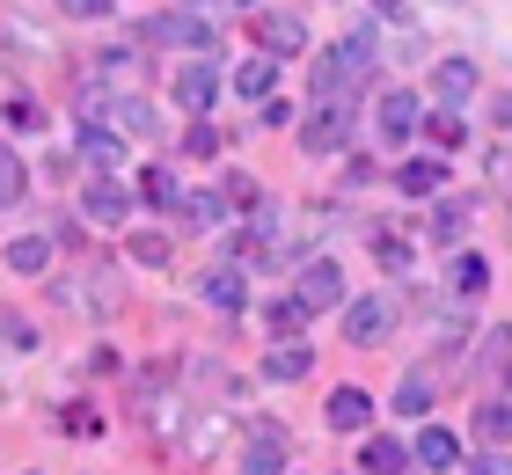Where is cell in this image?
<instances>
[{
    "instance_id": "6da1fadb",
    "label": "cell",
    "mask_w": 512,
    "mask_h": 475,
    "mask_svg": "<svg viewBox=\"0 0 512 475\" xmlns=\"http://www.w3.org/2000/svg\"><path fill=\"white\" fill-rule=\"evenodd\" d=\"M147 44H169V52H213V22H205L198 8L147 15Z\"/></svg>"
},
{
    "instance_id": "7a4b0ae2",
    "label": "cell",
    "mask_w": 512,
    "mask_h": 475,
    "mask_svg": "<svg viewBox=\"0 0 512 475\" xmlns=\"http://www.w3.org/2000/svg\"><path fill=\"white\" fill-rule=\"evenodd\" d=\"M388 322H395L388 293H359L352 307H344V337H352V344H374V337H388Z\"/></svg>"
},
{
    "instance_id": "3957f363",
    "label": "cell",
    "mask_w": 512,
    "mask_h": 475,
    "mask_svg": "<svg viewBox=\"0 0 512 475\" xmlns=\"http://www.w3.org/2000/svg\"><path fill=\"white\" fill-rule=\"evenodd\" d=\"M242 475H286V432L256 424V432H249V454H242Z\"/></svg>"
},
{
    "instance_id": "277c9868",
    "label": "cell",
    "mask_w": 512,
    "mask_h": 475,
    "mask_svg": "<svg viewBox=\"0 0 512 475\" xmlns=\"http://www.w3.org/2000/svg\"><path fill=\"white\" fill-rule=\"evenodd\" d=\"M308 315H322V307H337L344 300V271L337 264H308V278H300V293H293Z\"/></svg>"
},
{
    "instance_id": "5b68a950",
    "label": "cell",
    "mask_w": 512,
    "mask_h": 475,
    "mask_svg": "<svg viewBox=\"0 0 512 475\" xmlns=\"http://www.w3.org/2000/svg\"><path fill=\"white\" fill-rule=\"evenodd\" d=\"M176 103H183V110H213V103H220V74H213L205 59H191V66L176 74Z\"/></svg>"
},
{
    "instance_id": "8992f818",
    "label": "cell",
    "mask_w": 512,
    "mask_h": 475,
    "mask_svg": "<svg viewBox=\"0 0 512 475\" xmlns=\"http://www.w3.org/2000/svg\"><path fill=\"white\" fill-rule=\"evenodd\" d=\"M344 139H352V125H344V103H322V117L300 132V147H308V154H344Z\"/></svg>"
},
{
    "instance_id": "52a82bcc",
    "label": "cell",
    "mask_w": 512,
    "mask_h": 475,
    "mask_svg": "<svg viewBox=\"0 0 512 475\" xmlns=\"http://www.w3.org/2000/svg\"><path fill=\"white\" fill-rule=\"evenodd\" d=\"M432 95H439L447 110L469 103V95H476V66H469V59H439V66H432Z\"/></svg>"
},
{
    "instance_id": "ba28073f",
    "label": "cell",
    "mask_w": 512,
    "mask_h": 475,
    "mask_svg": "<svg viewBox=\"0 0 512 475\" xmlns=\"http://www.w3.org/2000/svg\"><path fill=\"white\" fill-rule=\"evenodd\" d=\"M410 125H417V95L410 88H388L381 95V139H388V147H403Z\"/></svg>"
},
{
    "instance_id": "9c48e42d",
    "label": "cell",
    "mask_w": 512,
    "mask_h": 475,
    "mask_svg": "<svg viewBox=\"0 0 512 475\" xmlns=\"http://www.w3.org/2000/svg\"><path fill=\"white\" fill-rule=\"evenodd\" d=\"M81 205H88V220H103V227H118L125 212H132V198H125V190L110 183V176H96V183H88V190H81Z\"/></svg>"
},
{
    "instance_id": "30bf717a",
    "label": "cell",
    "mask_w": 512,
    "mask_h": 475,
    "mask_svg": "<svg viewBox=\"0 0 512 475\" xmlns=\"http://www.w3.org/2000/svg\"><path fill=\"white\" fill-rule=\"evenodd\" d=\"M308 44V22L300 15H264V59H293Z\"/></svg>"
},
{
    "instance_id": "8fae6325",
    "label": "cell",
    "mask_w": 512,
    "mask_h": 475,
    "mask_svg": "<svg viewBox=\"0 0 512 475\" xmlns=\"http://www.w3.org/2000/svg\"><path fill=\"white\" fill-rule=\"evenodd\" d=\"M366 417H374L366 388H337V395H330V432H366Z\"/></svg>"
},
{
    "instance_id": "7c38bea8",
    "label": "cell",
    "mask_w": 512,
    "mask_h": 475,
    "mask_svg": "<svg viewBox=\"0 0 512 475\" xmlns=\"http://www.w3.org/2000/svg\"><path fill=\"white\" fill-rule=\"evenodd\" d=\"M417 461L447 475V468H461V439H454V432H439V424H425V432H417Z\"/></svg>"
},
{
    "instance_id": "4fadbf2b",
    "label": "cell",
    "mask_w": 512,
    "mask_h": 475,
    "mask_svg": "<svg viewBox=\"0 0 512 475\" xmlns=\"http://www.w3.org/2000/svg\"><path fill=\"white\" fill-rule=\"evenodd\" d=\"M81 154L96 161V169H118V161H125V139H118V132H103L96 117H88V125H81Z\"/></svg>"
},
{
    "instance_id": "5bb4252c",
    "label": "cell",
    "mask_w": 512,
    "mask_h": 475,
    "mask_svg": "<svg viewBox=\"0 0 512 475\" xmlns=\"http://www.w3.org/2000/svg\"><path fill=\"white\" fill-rule=\"evenodd\" d=\"M439 183H447L439 161H403V169H395V190H403V198H432Z\"/></svg>"
},
{
    "instance_id": "9a60e30c",
    "label": "cell",
    "mask_w": 512,
    "mask_h": 475,
    "mask_svg": "<svg viewBox=\"0 0 512 475\" xmlns=\"http://www.w3.org/2000/svg\"><path fill=\"white\" fill-rule=\"evenodd\" d=\"M308 344H278V351H264V380H308Z\"/></svg>"
},
{
    "instance_id": "2e32d148",
    "label": "cell",
    "mask_w": 512,
    "mask_h": 475,
    "mask_svg": "<svg viewBox=\"0 0 512 475\" xmlns=\"http://www.w3.org/2000/svg\"><path fill=\"white\" fill-rule=\"evenodd\" d=\"M44 264H52V242H44V234H22V242H8V271L37 278Z\"/></svg>"
},
{
    "instance_id": "e0dca14e",
    "label": "cell",
    "mask_w": 512,
    "mask_h": 475,
    "mask_svg": "<svg viewBox=\"0 0 512 475\" xmlns=\"http://www.w3.org/2000/svg\"><path fill=\"white\" fill-rule=\"evenodd\" d=\"M359 468H366V475H403V468H410V454H403V446H395V439H366Z\"/></svg>"
},
{
    "instance_id": "ac0fdd59",
    "label": "cell",
    "mask_w": 512,
    "mask_h": 475,
    "mask_svg": "<svg viewBox=\"0 0 512 475\" xmlns=\"http://www.w3.org/2000/svg\"><path fill=\"white\" fill-rule=\"evenodd\" d=\"M139 198H147L154 212H169V205H183V190H176L169 169H147V176H139Z\"/></svg>"
},
{
    "instance_id": "d6986e66",
    "label": "cell",
    "mask_w": 512,
    "mask_h": 475,
    "mask_svg": "<svg viewBox=\"0 0 512 475\" xmlns=\"http://www.w3.org/2000/svg\"><path fill=\"white\" fill-rule=\"evenodd\" d=\"M271 81H278V59H249L242 74H235V88L249 95V103H264V95H271Z\"/></svg>"
},
{
    "instance_id": "ffe728a7",
    "label": "cell",
    "mask_w": 512,
    "mask_h": 475,
    "mask_svg": "<svg viewBox=\"0 0 512 475\" xmlns=\"http://www.w3.org/2000/svg\"><path fill=\"white\" fill-rule=\"evenodd\" d=\"M22 190H30V169H22V154H15V147H0V205H15Z\"/></svg>"
},
{
    "instance_id": "44dd1931",
    "label": "cell",
    "mask_w": 512,
    "mask_h": 475,
    "mask_svg": "<svg viewBox=\"0 0 512 475\" xmlns=\"http://www.w3.org/2000/svg\"><path fill=\"white\" fill-rule=\"evenodd\" d=\"M300 322H308V307H300V300H271L264 307V329H278V337H293Z\"/></svg>"
},
{
    "instance_id": "7402d4cb",
    "label": "cell",
    "mask_w": 512,
    "mask_h": 475,
    "mask_svg": "<svg viewBox=\"0 0 512 475\" xmlns=\"http://www.w3.org/2000/svg\"><path fill=\"white\" fill-rule=\"evenodd\" d=\"M205 300L213 307H242V278L235 271H205Z\"/></svg>"
},
{
    "instance_id": "603a6c76",
    "label": "cell",
    "mask_w": 512,
    "mask_h": 475,
    "mask_svg": "<svg viewBox=\"0 0 512 475\" xmlns=\"http://www.w3.org/2000/svg\"><path fill=\"white\" fill-rule=\"evenodd\" d=\"M395 410H403V417H425V410H432V388H425V380L410 373L403 388H395Z\"/></svg>"
},
{
    "instance_id": "cb8c5ba5",
    "label": "cell",
    "mask_w": 512,
    "mask_h": 475,
    "mask_svg": "<svg viewBox=\"0 0 512 475\" xmlns=\"http://www.w3.org/2000/svg\"><path fill=\"white\" fill-rule=\"evenodd\" d=\"M476 432L491 439V446H498V439H512V410H505V402H491V410H476Z\"/></svg>"
},
{
    "instance_id": "d4e9b609",
    "label": "cell",
    "mask_w": 512,
    "mask_h": 475,
    "mask_svg": "<svg viewBox=\"0 0 512 475\" xmlns=\"http://www.w3.org/2000/svg\"><path fill=\"white\" fill-rule=\"evenodd\" d=\"M461 227H469V212H461V205H447V212L432 220V242H439V249H447V242H461Z\"/></svg>"
},
{
    "instance_id": "484cf974",
    "label": "cell",
    "mask_w": 512,
    "mask_h": 475,
    "mask_svg": "<svg viewBox=\"0 0 512 475\" xmlns=\"http://www.w3.org/2000/svg\"><path fill=\"white\" fill-rule=\"evenodd\" d=\"M425 132H432V147H447V154L461 147V117H454V110H439V117H432Z\"/></svg>"
},
{
    "instance_id": "4316f807",
    "label": "cell",
    "mask_w": 512,
    "mask_h": 475,
    "mask_svg": "<svg viewBox=\"0 0 512 475\" xmlns=\"http://www.w3.org/2000/svg\"><path fill=\"white\" fill-rule=\"evenodd\" d=\"M118 125H125V132H147V125H154V110L139 103V95H118Z\"/></svg>"
},
{
    "instance_id": "83f0119b",
    "label": "cell",
    "mask_w": 512,
    "mask_h": 475,
    "mask_svg": "<svg viewBox=\"0 0 512 475\" xmlns=\"http://www.w3.org/2000/svg\"><path fill=\"white\" fill-rule=\"evenodd\" d=\"M183 212H191L198 227H220L227 220V198H183Z\"/></svg>"
},
{
    "instance_id": "f1b7e54d",
    "label": "cell",
    "mask_w": 512,
    "mask_h": 475,
    "mask_svg": "<svg viewBox=\"0 0 512 475\" xmlns=\"http://www.w3.org/2000/svg\"><path fill=\"white\" fill-rule=\"evenodd\" d=\"M454 285H461V293H483V285H491V271H483L476 256H461V264H454Z\"/></svg>"
},
{
    "instance_id": "f546056e",
    "label": "cell",
    "mask_w": 512,
    "mask_h": 475,
    "mask_svg": "<svg viewBox=\"0 0 512 475\" xmlns=\"http://www.w3.org/2000/svg\"><path fill=\"white\" fill-rule=\"evenodd\" d=\"M8 125H15V132H37L44 117H37V103H8Z\"/></svg>"
},
{
    "instance_id": "4dcf8cb0",
    "label": "cell",
    "mask_w": 512,
    "mask_h": 475,
    "mask_svg": "<svg viewBox=\"0 0 512 475\" xmlns=\"http://www.w3.org/2000/svg\"><path fill=\"white\" fill-rule=\"evenodd\" d=\"M132 249H139V264H161V256H169V242H161V234H139Z\"/></svg>"
},
{
    "instance_id": "1f68e13d",
    "label": "cell",
    "mask_w": 512,
    "mask_h": 475,
    "mask_svg": "<svg viewBox=\"0 0 512 475\" xmlns=\"http://www.w3.org/2000/svg\"><path fill=\"white\" fill-rule=\"evenodd\" d=\"M183 147H191V154H213V147H220V132H213V125H191V139H183Z\"/></svg>"
},
{
    "instance_id": "d6a6232c",
    "label": "cell",
    "mask_w": 512,
    "mask_h": 475,
    "mask_svg": "<svg viewBox=\"0 0 512 475\" xmlns=\"http://www.w3.org/2000/svg\"><path fill=\"white\" fill-rule=\"evenodd\" d=\"M66 15H110V0H59Z\"/></svg>"
},
{
    "instance_id": "836d02e7",
    "label": "cell",
    "mask_w": 512,
    "mask_h": 475,
    "mask_svg": "<svg viewBox=\"0 0 512 475\" xmlns=\"http://www.w3.org/2000/svg\"><path fill=\"white\" fill-rule=\"evenodd\" d=\"M476 475H512V461H505V454H491V461H476Z\"/></svg>"
},
{
    "instance_id": "e575fe53",
    "label": "cell",
    "mask_w": 512,
    "mask_h": 475,
    "mask_svg": "<svg viewBox=\"0 0 512 475\" xmlns=\"http://www.w3.org/2000/svg\"><path fill=\"white\" fill-rule=\"evenodd\" d=\"M374 15H388V22H403L410 8H403V0H374Z\"/></svg>"
},
{
    "instance_id": "d590c367",
    "label": "cell",
    "mask_w": 512,
    "mask_h": 475,
    "mask_svg": "<svg viewBox=\"0 0 512 475\" xmlns=\"http://www.w3.org/2000/svg\"><path fill=\"white\" fill-rule=\"evenodd\" d=\"M183 8H205V0H183Z\"/></svg>"
},
{
    "instance_id": "8d00e7d4",
    "label": "cell",
    "mask_w": 512,
    "mask_h": 475,
    "mask_svg": "<svg viewBox=\"0 0 512 475\" xmlns=\"http://www.w3.org/2000/svg\"><path fill=\"white\" fill-rule=\"evenodd\" d=\"M505 388H512V366H505Z\"/></svg>"
}]
</instances>
